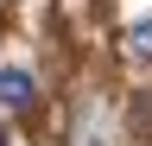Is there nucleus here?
<instances>
[{
	"mask_svg": "<svg viewBox=\"0 0 152 146\" xmlns=\"http://www.w3.org/2000/svg\"><path fill=\"white\" fill-rule=\"evenodd\" d=\"M0 146H7V127H0Z\"/></svg>",
	"mask_w": 152,
	"mask_h": 146,
	"instance_id": "obj_3",
	"label": "nucleus"
},
{
	"mask_svg": "<svg viewBox=\"0 0 152 146\" xmlns=\"http://www.w3.org/2000/svg\"><path fill=\"white\" fill-rule=\"evenodd\" d=\"M0 7H7V0H0Z\"/></svg>",
	"mask_w": 152,
	"mask_h": 146,
	"instance_id": "obj_4",
	"label": "nucleus"
},
{
	"mask_svg": "<svg viewBox=\"0 0 152 146\" xmlns=\"http://www.w3.org/2000/svg\"><path fill=\"white\" fill-rule=\"evenodd\" d=\"M127 51H140V57H152V19H140L127 32Z\"/></svg>",
	"mask_w": 152,
	"mask_h": 146,
	"instance_id": "obj_2",
	"label": "nucleus"
},
{
	"mask_svg": "<svg viewBox=\"0 0 152 146\" xmlns=\"http://www.w3.org/2000/svg\"><path fill=\"white\" fill-rule=\"evenodd\" d=\"M38 102V76L26 64H0V108H13V114H26Z\"/></svg>",
	"mask_w": 152,
	"mask_h": 146,
	"instance_id": "obj_1",
	"label": "nucleus"
}]
</instances>
